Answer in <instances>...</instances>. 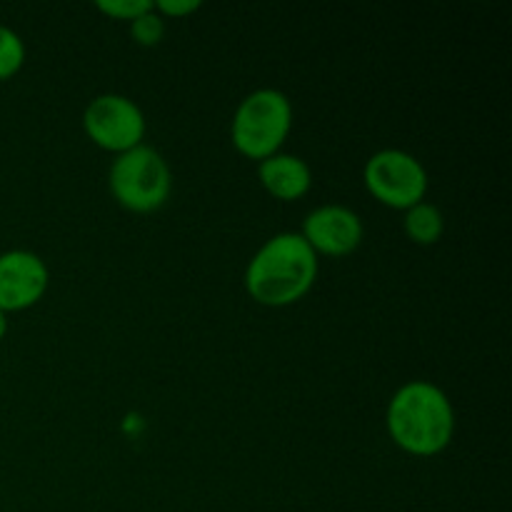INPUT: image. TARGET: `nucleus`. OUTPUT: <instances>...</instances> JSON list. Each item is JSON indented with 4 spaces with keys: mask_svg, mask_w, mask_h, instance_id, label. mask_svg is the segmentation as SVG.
<instances>
[{
    "mask_svg": "<svg viewBox=\"0 0 512 512\" xmlns=\"http://www.w3.org/2000/svg\"><path fill=\"white\" fill-rule=\"evenodd\" d=\"M390 440L413 458H435L445 453L455 438V408L443 388L430 380H410L400 385L385 410Z\"/></svg>",
    "mask_w": 512,
    "mask_h": 512,
    "instance_id": "nucleus-1",
    "label": "nucleus"
},
{
    "mask_svg": "<svg viewBox=\"0 0 512 512\" xmlns=\"http://www.w3.org/2000/svg\"><path fill=\"white\" fill-rule=\"evenodd\" d=\"M320 258L300 233H278L265 240L245 268L243 285L263 308H290L313 290Z\"/></svg>",
    "mask_w": 512,
    "mask_h": 512,
    "instance_id": "nucleus-2",
    "label": "nucleus"
},
{
    "mask_svg": "<svg viewBox=\"0 0 512 512\" xmlns=\"http://www.w3.org/2000/svg\"><path fill=\"white\" fill-rule=\"evenodd\" d=\"M293 103L278 88H258L245 95L233 113L230 140L243 158L260 160L283 153L293 133Z\"/></svg>",
    "mask_w": 512,
    "mask_h": 512,
    "instance_id": "nucleus-3",
    "label": "nucleus"
},
{
    "mask_svg": "<svg viewBox=\"0 0 512 512\" xmlns=\"http://www.w3.org/2000/svg\"><path fill=\"white\" fill-rule=\"evenodd\" d=\"M108 185L120 208L135 215L158 213L173 195V170L158 150L143 143L115 155Z\"/></svg>",
    "mask_w": 512,
    "mask_h": 512,
    "instance_id": "nucleus-4",
    "label": "nucleus"
},
{
    "mask_svg": "<svg viewBox=\"0 0 512 512\" xmlns=\"http://www.w3.org/2000/svg\"><path fill=\"white\" fill-rule=\"evenodd\" d=\"M363 185L380 205L390 210H410L428 198L430 178L413 153L400 148L378 150L363 168Z\"/></svg>",
    "mask_w": 512,
    "mask_h": 512,
    "instance_id": "nucleus-5",
    "label": "nucleus"
},
{
    "mask_svg": "<svg viewBox=\"0 0 512 512\" xmlns=\"http://www.w3.org/2000/svg\"><path fill=\"white\" fill-rule=\"evenodd\" d=\"M83 130L105 153H128L145 140L148 120L133 98L120 93L95 95L83 110Z\"/></svg>",
    "mask_w": 512,
    "mask_h": 512,
    "instance_id": "nucleus-6",
    "label": "nucleus"
},
{
    "mask_svg": "<svg viewBox=\"0 0 512 512\" xmlns=\"http://www.w3.org/2000/svg\"><path fill=\"white\" fill-rule=\"evenodd\" d=\"M300 235L318 258H345L363 245L365 225L353 208L320 205L305 215Z\"/></svg>",
    "mask_w": 512,
    "mask_h": 512,
    "instance_id": "nucleus-7",
    "label": "nucleus"
},
{
    "mask_svg": "<svg viewBox=\"0 0 512 512\" xmlns=\"http://www.w3.org/2000/svg\"><path fill=\"white\" fill-rule=\"evenodd\" d=\"M50 285V270L33 250L0 253V310L23 313L43 300Z\"/></svg>",
    "mask_w": 512,
    "mask_h": 512,
    "instance_id": "nucleus-8",
    "label": "nucleus"
},
{
    "mask_svg": "<svg viewBox=\"0 0 512 512\" xmlns=\"http://www.w3.org/2000/svg\"><path fill=\"white\" fill-rule=\"evenodd\" d=\"M258 180L268 195L280 203L305 198L313 188V168L300 155L275 153L258 163Z\"/></svg>",
    "mask_w": 512,
    "mask_h": 512,
    "instance_id": "nucleus-9",
    "label": "nucleus"
},
{
    "mask_svg": "<svg viewBox=\"0 0 512 512\" xmlns=\"http://www.w3.org/2000/svg\"><path fill=\"white\" fill-rule=\"evenodd\" d=\"M403 233L410 243L423 245V248H430V245L440 243L445 233V215L438 205L423 203L413 205L410 210H405L403 215Z\"/></svg>",
    "mask_w": 512,
    "mask_h": 512,
    "instance_id": "nucleus-10",
    "label": "nucleus"
},
{
    "mask_svg": "<svg viewBox=\"0 0 512 512\" xmlns=\"http://www.w3.org/2000/svg\"><path fill=\"white\" fill-rule=\"evenodd\" d=\"M25 65V43L13 28L0 25V83L20 73Z\"/></svg>",
    "mask_w": 512,
    "mask_h": 512,
    "instance_id": "nucleus-11",
    "label": "nucleus"
},
{
    "mask_svg": "<svg viewBox=\"0 0 512 512\" xmlns=\"http://www.w3.org/2000/svg\"><path fill=\"white\" fill-rule=\"evenodd\" d=\"M130 25V38L140 45V48H155L160 40L165 38V20L155 13V8H150L148 13H143L140 18H135Z\"/></svg>",
    "mask_w": 512,
    "mask_h": 512,
    "instance_id": "nucleus-12",
    "label": "nucleus"
},
{
    "mask_svg": "<svg viewBox=\"0 0 512 512\" xmlns=\"http://www.w3.org/2000/svg\"><path fill=\"white\" fill-rule=\"evenodd\" d=\"M150 8H153V0H98L95 3L98 13H103L110 20H123V23H133Z\"/></svg>",
    "mask_w": 512,
    "mask_h": 512,
    "instance_id": "nucleus-13",
    "label": "nucleus"
},
{
    "mask_svg": "<svg viewBox=\"0 0 512 512\" xmlns=\"http://www.w3.org/2000/svg\"><path fill=\"white\" fill-rule=\"evenodd\" d=\"M153 8L163 20H180L198 13L203 8V3L200 0H158V3H153Z\"/></svg>",
    "mask_w": 512,
    "mask_h": 512,
    "instance_id": "nucleus-14",
    "label": "nucleus"
},
{
    "mask_svg": "<svg viewBox=\"0 0 512 512\" xmlns=\"http://www.w3.org/2000/svg\"><path fill=\"white\" fill-rule=\"evenodd\" d=\"M5 335H8V315H5L3 310H0V343H3V340H5Z\"/></svg>",
    "mask_w": 512,
    "mask_h": 512,
    "instance_id": "nucleus-15",
    "label": "nucleus"
}]
</instances>
